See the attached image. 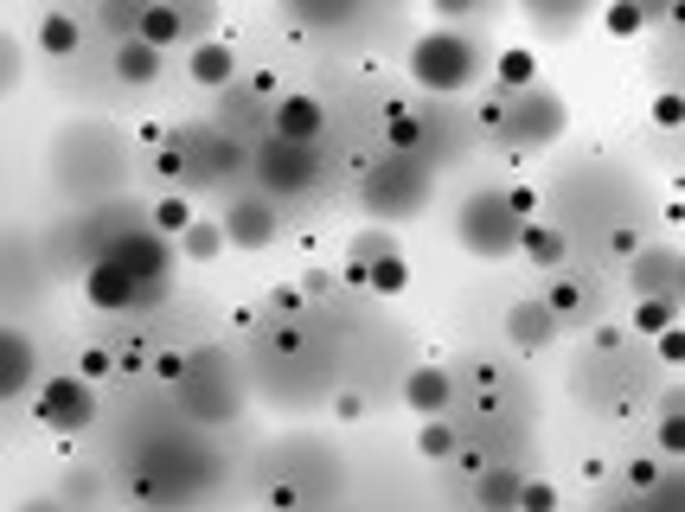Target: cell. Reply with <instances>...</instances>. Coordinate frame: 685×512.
<instances>
[{
	"label": "cell",
	"mask_w": 685,
	"mask_h": 512,
	"mask_svg": "<svg viewBox=\"0 0 685 512\" xmlns=\"http://www.w3.org/2000/svg\"><path fill=\"white\" fill-rule=\"evenodd\" d=\"M474 71H481V46H474L468 32L436 26V32H423V39L410 46V77H417L423 90H436V97H456V90H468V83H474Z\"/></svg>",
	"instance_id": "cell-1"
},
{
	"label": "cell",
	"mask_w": 685,
	"mask_h": 512,
	"mask_svg": "<svg viewBox=\"0 0 685 512\" xmlns=\"http://www.w3.org/2000/svg\"><path fill=\"white\" fill-rule=\"evenodd\" d=\"M456 237H461V250L481 256V263L512 256V244H519V218L507 211V193H500V186L474 193V199L456 211Z\"/></svg>",
	"instance_id": "cell-2"
},
{
	"label": "cell",
	"mask_w": 685,
	"mask_h": 512,
	"mask_svg": "<svg viewBox=\"0 0 685 512\" xmlns=\"http://www.w3.org/2000/svg\"><path fill=\"white\" fill-rule=\"evenodd\" d=\"M359 199H365V211H372L379 230H384V225H398V218H417V211H423V199H430V174H423L417 160H398V154H391L379 174L365 179Z\"/></svg>",
	"instance_id": "cell-3"
},
{
	"label": "cell",
	"mask_w": 685,
	"mask_h": 512,
	"mask_svg": "<svg viewBox=\"0 0 685 512\" xmlns=\"http://www.w3.org/2000/svg\"><path fill=\"white\" fill-rule=\"evenodd\" d=\"M570 109H564L558 90H519V97H500V135L519 141V148H538V141H558Z\"/></svg>",
	"instance_id": "cell-4"
},
{
	"label": "cell",
	"mask_w": 685,
	"mask_h": 512,
	"mask_svg": "<svg viewBox=\"0 0 685 512\" xmlns=\"http://www.w3.org/2000/svg\"><path fill=\"white\" fill-rule=\"evenodd\" d=\"M32 416L58 435H77L97 423V384H84L77 372H58V378L39 384V397H32Z\"/></svg>",
	"instance_id": "cell-5"
},
{
	"label": "cell",
	"mask_w": 685,
	"mask_h": 512,
	"mask_svg": "<svg viewBox=\"0 0 685 512\" xmlns=\"http://www.w3.org/2000/svg\"><path fill=\"white\" fill-rule=\"evenodd\" d=\"M321 179V154L314 148H295V141H263L256 148V186H263V199H288V193H307Z\"/></svg>",
	"instance_id": "cell-6"
},
{
	"label": "cell",
	"mask_w": 685,
	"mask_h": 512,
	"mask_svg": "<svg viewBox=\"0 0 685 512\" xmlns=\"http://www.w3.org/2000/svg\"><path fill=\"white\" fill-rule=\"evenodd\" d=\"M97 256H109V263L128 269L135 282L160 288V282H167V263H174V244H167V237H154L148 225H128V230H116V237H109V250H97Z\"/></svg>",
	"instance_id": "cell-7"
},
{
	"label": "cell",
	"mask_w": 685,
	"mask_h": 512,
	"mask_svg": "<svg viewBox=\"0 0 685 512\" xmlns=\"http://www.w3.org/2000/svg\"><path fill=\"white\" fill-rule=\"evenodd\" d=\"M218 230H225V250H270L276 244V205L263 193H237V199L218 211Z\"/></svg>",
	"instance_id": "cell-8"
},
{
	"label": "cell",
	"mask_w": 685,
	"mask_h": 512,
	"mask_svg": "<svg viewBox=\"0 0 685 512\" xmlns=\"http://www.w3.org/2000/svg\"><path fill=\"white\" fill-rule=\"evenodd\" d=\"M84 295H90V307H102V314H123V307L154 302L160 288H148V282H135L128 269H116L109 256H90V276H84Z\"/></svg>",
	"instance_id": "cell-9"
},
{
	"label": "cell",
	"mask_w": 685,
	"mask_h": 512,
	"mask_svg": "<svg viewBox=\"0 0 685 512\" xmlns=\"http://www.w3.org/2000/svg\"><path fill=\"white\" fill-rule=\"evenodd\" d=\"M640 302H679V250L673 244H647L635 250V269H628Z\"/></svg>",
	"instance_id": "cell-10"
},
{
	"label": "cell",
	"mask_w": 685,
	"mask_h": 512,
	"mask_svg": "<svg viewBox=\"0 0 685 512\" xmlns=\"http://www.w3.org/2000/svg\"><path fill=\"white\" fill-rule=\"evenodd\" d=\"M276 141H295V148H314L321 141V128H327V109L307 97V90H288V97H276Z\"/></svg>",
	"instance_id": "cell-11"
},
{
	"label": "cell",
	"mask_w": 685,
	"mask_h": 512,
	"mask_svg": "<svg viewBox=\"0 0 685 512\" xmlns=\"http://www.w3.org/2000/svg\"><path fill=\"white\" fill-rule=\"evenodd\" d=\"M449 397H456V378H449V365H410V378H404V404L417 410L423 423L449 416Z\"/></svg>",
	"instance_id": "cell-12"
},
{
	"label": "cell",
	"mask_w": 685,
	"mask_h": 512,
	"mask_svg": "<svg viewBox=\"0 0 685 512\" xmlns=\"http://www.w3.org/2000/svg\"><path fill=\"white\" fill-rule=\"evenodd\" d=\"M186 77H193L199 90H231V83H237V51H231L225 39H193Z\"/></svg>",
	"instance_id": "cell-13"
},
{
	"label": "cell",
	"mask_w": 685,
	"mask_h": 512,
	"mask_svg": "<svg viewBox=\"0 0 685 512\" xmlns=\"http://www.w3.org/2000/svg\"><path fill=\"white\" fill-rule=\"evenodd\" d=\"M519 486L526 474L507 467V461H487L481 474H474V512H519Z\"/></svg>",
	"instance_id": "cell-14"
},
{
	"label": "cell",
	"mask_w": 685,
	"mask_h": 512,
	"mask_svg": "<svg viewBox=\"0 0 685 512\" xmlns=\"http://www.w3.org/2000/svg\"><path fill=\"white\" fill-rule=\"evenodd\" d=\"M39 372V353H32V339L13 327H0V397H20L26 384Z\"/></svg>",
	"instance_id": "cell-15"
},
{
	"label": "cell",
	"mask_w": 685,
	"mask_h": 512,
	"mask_svg": "<svg viewBox=\"0 0 685 512\" xmlns=\"http://www.w3.org/2000/svg\"><path fill=\"white\" fill-rule=\"evenodd\" d=\"M512 250H526V263H538V269H564L570 263V237L558 225H545V218H526Z\"/></svg>",
	"instance_id": "cell-16"
},
{
	"label": "cell",
	"mask_w": 685,
	"mask_h": 512,
	"mask_svg": "<svg viewBox=\"0 0 685 512\" xmlns=\"http://www.w3.org/2000/svg\"><path fill=\"white\" fill-rule=\"evenodd\" d=\"M551 333H558V321H551L545 302H512L507 307V346L532 353V346H551Z\"/></svg>",
	"instance_id": "cell-17"
},
{
	"label": "cell",
	"mask_w": 685,
	"mask_h": 512,
	"mask_svg": "<svg viewBox=\"0 0 685 512\" xmlns=\"http://www.w3.org/2000/svg\"><path fill=\"white\" fill-rule=\"evenodd\" d=\"M423 135H430V122H423L410 102H391V109H384V141H391L398 160H417V154H423Z\"/></svg>",
	"instance_id": "cell-18"
},
{
	"label": "cell",
	"mask_w": 685,
	"mask_h": 512,
	"mask_svg": "<svg viewBox=\"0 0 685 512\" xmlns=\"http://www.w3.org/2000/svg\"><path fill=\"white\" fill-rule=\"evenodd\" d=\"M135 39H141L148 51H160V58H167L174 46H186V20H179V7H141Z\"/></svg>",
	"instance_id": "cell-19"
},
{
	"label": "cell",
	"mask_w": 685,
	"mask_h": 512,
	"mask_svg": "<svg viewBox=\"0 0 685 512\" xmlns=\"http://www.w3.org/2000/svg\"><path fill=\"white\" fill-rule=\"evenodd\" d=\"M77 46H84V20H77V13H65V7L39 13V51H46V58H71Z\"/></svg>",
	"instance_id": "cell-20"
},
{
	"label": "cell",
	"mask_w": 685,
	"mask_h": 512,
	"mask_svg": "<svg viewBox=\"0 0 685 512\" xmlns=\"http://www.w3.org/2000/svg\"><path fill=\"white\" fill-rule=\"evenodd\" d=\"M160 65H167V58L148 51L141 39H123V46H116V77H123V83H141V90H148L154 77H160Z\"/></svg>",
	"instance_id": "cell-21"
},
{
	"label": "cell",
	"mask_w": 685,
	"mask_h": 512,
	"mask_svg": "<svg viewBox=\"0 0 685 512\" xmlns=\"http://www.w3.org/2000/svg\"><path fill=\"white\" fill-rule=\"evenodd\" d=\"M174 244H179V256H193V263H218V256H225V230H218V218H193Z\"/></svg>",
	"instance_id": "cell-22"
},
{
	"label": "cell",
	"mask_w": 685,
	"mask_h": 512,
	"mask_svg": "<svg viewBox=\"0 0 685 512\" xmlns=\"http://www.w3.org/2000/svg\"><path fill=\"white\" fill-rule=\"evenodd\" d=\"M500 90H507V97H519V90H538V51H532V46L500 51ZM500 90H493V97H500Z\"/></svg>",
	"instance_id": "cell-23"
},
{
	"label": "cell",
	"mask_w": 685,
	"mask_h": 512,
	"mask_svg": "<svg viewBox=\"0 0 685 512\" xmlns=\"http://www.w3.org/2000/svg\"><path fill=\"white\" fill-rule=\"evenodd\" d=\"M193 218H199V211H193V199H186V193H167V199H154L148 230H154V237H167V244H174L179 230L193 225Z\"/></svg>",
	"instance_id": "cell-24"
},
{
	"label": "cell",
	"mask_w": 685,
	"mask_h": 512,
	"mask_svg": "<svg viewBox=\"0 0 685 512\" xmlns=\"http://www.w3.org/2000/svg\"><path fill=\"white\" fill-rule=\"evenodd\" d=\"M647 26H654V7H647V0L603 7V32H609V39H635V32H647Z\"/></svg>",
	"instance_id": "cell-25"
},
{
	"label": "cell",
	"mask_w": 685,
	"mask_h": 512,
	"mask_svg": "<svg viewBox=\"0 0 685 512\" xmlns=\"http://www.w3.org/2000/svg\"><path fill=\"white\" fill-rule=\"evenodd\" d=\"M365 288H372V295H384V302H391V295H404V288H410V256L404 250H398V256H379V263L365 269Z\"/></svg>",
	"instance_id": "cell-26"
},
{
	"label": "cell",
	"mask_w": 685,
	"mask_h": 512,
	"mask_svg": "<svg viewBox=\"0 0 685 512\" xmlns=\"http://www.w3.org/2000/svg\"><path fill=\"white\" fill-rule=\"evenodd\" d=\"M417 449H423V461H456L461 455V435L449 416H436V423H423V435H417Z\"/></svg>",
	"instance_id": "cell-27"
},
{
	"label": "cell",
	"mask_w": 685,
	"mask_h": 512,
	"mask_svg": "<svg viewBox=\"0 0 685 512\" xmlns=\"http://www.w3.org/2000/svg\"><path fill=\"white\" fill-rule=\"evenodd\" d=\"M346 256L372 269L379 256H398V230H379V225H372V230H359V237H353V250H346Z\"/></svg>",
	"instance_id": "cell-28"
},
{
	"label": "cell",
	"mask_w": 685,
	"mask_h": 512,
	"mask_svg": "<svg viewBox=\"0 0 685 512\" xmlns=\"http://www.w3.org/2000/svg\"><path fill=\"white\" fill-rule=\"evenodd\" d=\"M526 20L545 26V32H570V26L589 20V7H545V0H532V7H526Z\"/></svg>",
	"instance_id": "cell-29"
},
{
	"label": "cell",
	"mask_w": 685,
	"mask_h": 512,
	"mask_svg": "<svg viewBox=\"0 0 685 512\" xmlns=\"http://www.w3.org/2000/svg\"><path fill=\"white\" fill-rule=\"evenodd\" d=\"M141 7H148V0H135V7H123V0H116V7H97V26L116 32V46H123V39H135V26H141Z\"/></svg>",
	"instance_id": "cell-30"
},
{
	"label": "cell",
	"mask_w": 685,
	"mask_h": 512,
	"mask_svg": "<svg viewBox=\"0 0 685 512\" xmlns=\"http://www.w3.org/2000/svg\"><path fill=\"white\" fill-rule=\"evenodd\" d=\"M666 327H679V302H640L635 307V333H666Z\"/></svg>",
	"instance_id": "cell-31"
},
{
	"label": "cell",
	"mask_w": 685,
	"mask_h": 512,
	"mask_svg": "<svg viewBox=\"0 0 685 512\" xmlns=\"http://www.w3.org/2000/svg\"><path fill=\"white\" fill-rule=\"evenodd\" d=\"M685 449V430H679V397H666V410H660V455L673 461Z\"/></svg>",
	"instance_id": "cell-32"
},
{
	"label": "cell",
	"mask_w": 685,
	"mask_h": 512,
	"mask_svg": "<svg viewBox=\"0 0 685 512\" xmlns=\"http://www.w3.org/2000/svg\"><path fill=\"white\" fill-rule=\"evenodd\" d=\"M519 512H558V486L551 481H526L519 486Z\"/></svg>",
	"instance_id": "cell-33"
},
{
	"label": "cell",
	"mask_w": 685,
	"mask_h": 512,
	"mask_svg": "<svg viewBox=\"0 0 685 512\" xmlns=\"http://www.w3.org/2000/svg\"><path fill=\"white\" fill-rule=\"evenodd\" d=\"M545 307H551V321H564V314H577V307H584V288H577V282H551Z\"/></svg>",
	"instance_id": "cell-34"
},
{
	"label": "cell",
	"mask_w": 685,
	"mask_h": 512,
	"mask_svg": "<svg viewBox=\"0 0 685 512\" xmlns=\"http://www.w3.org/2000/svg\"><path fill=\"white\" fill-rule=\"evenodd\" d=\"M288 20H314V26H340V20H359V7H288Z\"/></svg>",
	"instance_id": "cell-35"
},
{
	"label": "cell",
	"mask_w": 685,
	"mask_h": 512,
	"mask_svg": "<svg viewBox=\"0 0 685 512\" xmlns=\"http://www.w3.org/2000/svg\"><path fill=\"white\" fill-rule=\"evenodd\" d=\"M109 365H116V353H109V346H90V353L77 358V378L97 384V378H109Z\"/></svg>",
	"instance_id": "cell-36"
},
{
	"label": "cell",
	"mask_w": 685,
	"mask_h": 512,
	"mask_svg": "<svg viewBox=\"0 0 685 512\" xmlns=\"http://www.w3.org/2000/svg\"><path fill=\"white\" fill-rule=\"evenodd\" d=\"M654 122H660V128H679L685 122V97H679V90H660V97H654Z\"/></svg>",
	"instance_id": "cell-37"
},
{
	"label": "cell",
	"mask_w": 685,
	"mask_h": 512,
	"mask_svg": "<svg viewBox=\"0 0 685 512\" xmlns=\"http://www.w3.org/2000/svg\"><path fill=\"white\" fill-rule=\"evenodd\" d=\"M148 365H154V378H167V384H186V372H193V365H186V353H154Z\"/></svg>",
	"instance_id": "cell-38"
},
{
	"label": "cell",
	"mask_w": 685,
	"mask_h": 512,
	"mask_svg": "<svg viewBox=\"0 0 685 512\" xmlns=\"http://www.w3.org/2000/svg\"><path fill=\"white\" fill-rule=\"evenodd\" d=\"M436 20H442L449 32H456L461 20H481V7H468V0H436Z\"/></svg>",
	"instance_id": "cell-39"
},
{
	"label": "cell",
	"mask_w": 685,
	"mask_h": 512,
	"mask_svg": "<svg viewBox=\"0 0 685 512\" xmlns=\"http://www.w3.org/2000/svg\"><path fill=\"white\" fill-rule=\"evenodd\" d=\"M71 500H97V474H84V467H77L71 481H65V500H58V506H71Z\"/></svg>",
	"instance_id": "cell-40"
},
{
	"label": "cell",
	"mask_w": 685,
	"mask_h": 512,
	"mask_svg": "<svg viewBox=\"0 0 685 512\" xmlns=\"http://www.w3.org/2000/svg\"><path fill=\"white\" fill-rule=\"evenodd\" d=\"M333 416H340V423H359V416H365V391H340V397H333Z\"/></svg>",
	"instance_id": "cell-41"
},
{
	"label": "cell",
	"mask_w": 685,
	"mask_h": 512,
	"mask_svg": "<svg viewBox=\"0 0 685 512\" xmlns=\"http://www.w3.org/2000/svg\"><path fill=\"white\" fill-rule=\"evenodd\" d=\"M654 353H660V365H679V353H685V339H679V327H666V333H654Z\"/></svg>",
	"instance_id": "cell-42"
},
{
	"label": "cell",
	"mask_w": 685,
	"mask_h": 512,
	"mask_svg": "<svg viewBox=\"0 0 685 512\" xmlns=\"http://www.w3.org/2000/svg\"><path fill=\"white\" fill-rule=\"evenodd\" d=\"M154 167H160V174H167V179H186V148H179V141H167Z\"/></svg>",
	"instance_id": "cell-43"
},
{
	"label": "cell",
	"mask_w": 685,
	"mask_h": 512,
	"mask_svg": "<svg viewBox=\"0 0 685 512\" xmlns=\"http://www.w3.org/2000/svg\"><path fill=\"white\" fill-rule=\"evenodd\" d=\"M13 77H20V51H13V39H7V32H0V90H7V83H13Z\"/></svg>",
	"instance_id": "cell-44"
},
{
	"label": "cell",
	"mask_w": 685,
	"mask_h": 512,
	"mask_svg": "<svg viewBox=\"0 0 685 512\" xmlns=\"http://www.w3.org/2000/svg\"><path fill=\"white\" fill-rule=\"evenodd\" d=\"M179 20H186V39H193V32H205V26L218 20V7H179Z\"/></svg>",
	"instance_id": "cell-45"
},
{
	"label": "cell",
	"mask_w": 685,
	"mask_h": 512,
	"mask_svg": "<svg viewBox=\"0 0 685 512\" xmlns=\"http://www.w3.org/2000/svg\"><path fill=\"white\" fill-rule=\"evenodd\" d=\"M628 481H635L640 493H647V486L660 481V461H654V455H647V461H635V467H628Z\"/></svg>",
	"instance_id": "cell-46"
},
{
	"label": "cell",
	"mask_w": 685,
	"mask_h": 512,
	"mask_svg": "<svg viewBox=\"0 0 685 512\" xmlns=\"http://www.w3.org/2000/svg\"><path fill=\"white\" fill-rule=\"evenodd\" d=\"M20 512H65V506H58V500H26Z\"/></svg>",
	"instance_id": "cell-47"
}]
</instances>
